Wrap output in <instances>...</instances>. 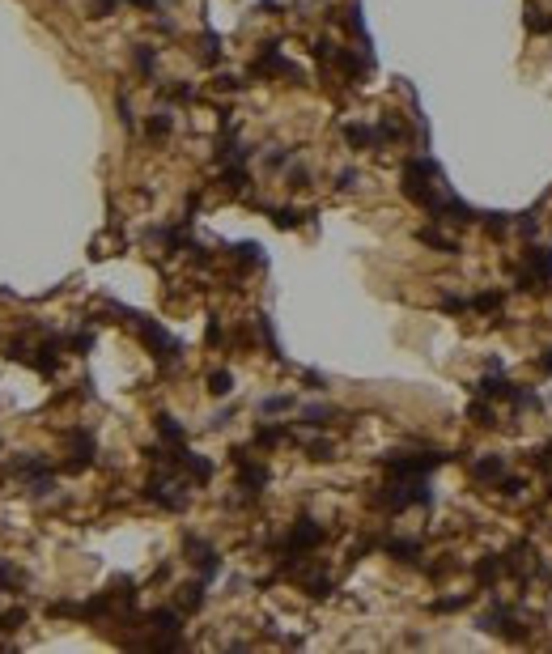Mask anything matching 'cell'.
Returning a JSON list of instances; mask_svg holds the SVG:
<instances>
[{
    "label": "cell",
    "mask_w": 552,
    "mask_h": 654,
    "mask_svg": "<svg viewBox=\"0 0 552 654\" xmlns=\"http://www.w3.org/2000/svg\"><path fill=\"white\" fill-rule=\"evenodd\" d=\"M170 128H174V115H170V111H153V115H149V123H145V136H149V140H166Z\"/></svg>",
    "instance_id": "obj_5"
},
{
    "label": "cell",
    "mask_w": 552,
    "mask_h": 654,
    "mask_svg": "<svg viewBox=\"0 0 552 654\" xmlns=\"http://www.w3.org/2000/svg\"><path fill=\"white\" fill-rule=\"evenodd\" d=\"M272 221L281 225V230H297V225H302V213L297 209H272Z\"/></svg>",
    "instance_id": "obj_11"
},
{
    "label": "cell",
    "mask_w": 552,
    "mask_h": 654,
    "mask_svg": "<svg viewBox=\"0 0 552 654\" xmlns=\"http://www.w3.org/2000/svg\"><path fill=\"white\" fill-rule=\"evenodd\" d=\"M238 467H242V485L255 493V489H264V481H268V472L259 467V463H246V455H238Z\"/></svg>",
    "instance_id": "obj_6"
},
{
    "label": "cell",
    "mask_w": 552,
    "mask_h": 654,
    "mask_svg": "<svg viewBox=\"0 0 552 654\" xmlns=\"http://www.w3.org/2000/svg\"><path fill=\"white\" fill-rule=\"evenodd\" d=\"M149 501H158V506H166V510H183L187 493H179V485H174L170 476H158V481H149Z\"/></svg>",
    "instance_id": "obj_1"
},
{
    "label": "cell",
    "mask_w": 552,
    "mask_h": 654,
    "mask_svg": "<svg viewBox=\"0 0 552 654\" xmlns=\"http://www.w3.org/2000/svg\"><path fill=\"white\" fill-rule=\"evenodd\" d=\"M353 183H357V170H344V174H340V187L348 191V187H353Z\"/></svg>",
    "instance_id": "obj_26"
},
{
    "label": "cell",
    "mask_w": 552,
    "mask_h": 654,
    "mask_svg": "<svg viewBox=\"0 0 552 654\" xmlns=\"http://www.w3.org/2000/svg\"><path fill=\"white\" fill-rule=\"evenodd\" d=\"M149 624H153L158 633H179V629H183L179 612H166V608H162V612H149Z\"/></svg>",
    "instance_id": "obj_8"
},
{
    "label": "cell",
    "mask_w": 552,
    "mask_h": 654,
    "mask_svg": "<svg viewBox=\"0 0 552 654\" xmlns=\"http://www.w3.org/2000/svg\"><path fill=\"white\" fill-rule=\"evenodd\" d=\"M158 434H162L170 446H183V430H179V421H174V416H166V412L158 416Z\"/></svg>",
    "instance_id": "obj_9"
},
{
    "label": "cell",
    "mask_w": 552,
    "mask_h": 654,
    "mask_svg": "<svg viewBox=\"0 0 552 654\" xmlns=\"http://www.w3.org/2000/svg\"><path fill=\"white\" fill-rule=\"evenodd\" d=\"M501 463L497 455H489V459H480V463H471V476H480V481H493V476H501Z\"/></svg>",
    "instance_id": "obj_10"
},
{
    "label": "cell",
    "mask_w": 552,
    "mask_h": 654,
    "mask_svg": "<svg viewBox=\"0 0 552 654\" xmlns=\"http://www.w3.org/2000/svg\"><path fill=\"white\" fill-rule=\"evenodd\" d=\"M119 9V0H89V17H107Z\"/></svg>",
    "instance_id": "obj_19"
},
{
    "label": "cell",
    "mask_w": 552,
    "mask_h": 654,
    "mask_svg": "<svg viewBox=\"0 0 552 654\" xmlns=\"http://www.w3.org/2000/svg\"><path fill=\"white\" fill-rule=\"evenodd\" d=\"M200 56H204V64H213V60L221 56V39H217V34H204V39H200Z\"/></svg>",
    "instance_id": "obj_15"
},
{
    "label": "cell",
    "mask_w": 552,
    "mask_h": 654,
    "mask_svg": "<svg viewBox=\"0 0 552 654\" xmlns=\"http://www.w3.org/2000/svg\"><path fill=\"white\" fill-rule=\"evenodd\" d=\"M281 438H285V430H276V425H268V430H259V434H255V442H259V446H272V442H281Z\"/></svg>",
    "instance_id": "obj_20"
},
{
    "label": "cell",
    "mask_w": 552,
    "mask_h": 654,
    "mask_svg": "<svg viewBox=\"0 0 552 654\" xmlns=\"http://www.w3.org/2000/svg\"><path fill=\"white\" fill-rule=\"evenodd\" d=\"M302 421H306V425H328V421H332V408H328V404H310V408L302 412Z\"/></svg>",
    "instance_id": "obj_14"
},
{
    "label": "cell",
    "mask_w": 552,
    "mask_h": 654,
    "mask_svg": "<svg viewBox=\"0 0 552 654\" xmlns=\"http://www.w3.org/2000/svg\"><path fill=\"white\" fill-rule=\"evenodd\" d=\"M128 5H136V9H158V0H128Z\"/></svg>",
    "instance_id": "obj_27"
},
{
    "label": "cell",
    "mask_w": 552,
    "mask_h": 654,
    "mask_svg": "<svg viewBox=\"0 0 552 654\" xmlns=\"http://www.w3.org/2000/svg\"><path fill=\"white\" fill-rule=\"evenodd\" d=\"M21 620H26V612H21V608H13V612H5V616H0V629H17Z\"/></svg>",
    "instance_id": "obj_22"
},
{
    "label": "cell",
    "mask_w": 552,
    "mask_h": 654,
    "mask_svg": "<svg viewBox=\"0 0 552 654\" xmlns=\"http://www.w3.org/2000/svg\"><path fill=\"white\" fill-rule=\"evenodd\" d=\"M209 391H213V395H230V391H234V379H230V370H217L213 379H209Z\"/></svg>",
    "instance_id": "obj_12"
},
{
    "label": "cell",
    "mask_w": 552,
    "mask_h": 654,
    "mask_svg": "<svg viewBox=\"0 0 552 654\" xmlns=\"http://www.w3.org/2000/svg\"><path fill=\"white\" fill-rule=\"evenodd\" d=\"M153 64H158V52H153V47H136V68H140V72H153Z\"/></svg>",
    "instance_id": "obj_17"
},
{
    "label": "cell",
    "mask_w": 552,
    "mask_h": 654,
    "mask_svg": "<svg viewBox=\"0 0 552 654\" xmlns=\"http://www.w3.org/2000/svg\"><path fill=\"white\" fill-rule=\"evenodd\" d=\"M238 260H251V264H259L264 255H259V246H255V242H242V246H238Z\"/></svg>",
    "instance_id": "obj_23"
},
{
    "label": "cell",
    "mask_w": 552,
    "mask_h": 654,
    "mask_svg": "<svg viewBox=\"0 0 552 654\" xmlns=\"http://www.w3.org/2000/svg\"><path fill=\"white\" fill-rule=\"evenodd\" d=\"M471 306H476V310H497V306H501V297H497V293H480V297L471 302Z\"/></svg>",
    "instance_id": "obj_21"
},
{
    "label": "cell",
    "mask_w": 552,
    "mask_h": 654,
    "mask_svg": "<svg viewBox=\"0 0 552 654\" xmlns=\"http://www.w3.org/2000/svg\"><path fill=\"white\" fill-rule=\"evenodd\" d=\"M421 242H429V246H438V251H446V255H450V251H455V238H442L438 230H421Z\"/></svg>",
    "instance_id": "obj_16"
},
{
    "label": "cell",
    "mask_w": 552,
    "mask_h": 654,
    "mask_svg": "<svg viewBox=\"0 0 552 654\" xmlns=\"http://www.w3.org/2000/svg\"><path fill=\"white\" fill-rule=\"evenodd\" d=\"M540 370H544V374H552V348H548V357H540Z\"/></svg>",
    "instance_id": "obj_28"
},
{
    "label": "cell",
    "mask_w": 552,
    "mask_h": 654,
    "mask_svg": "<svg viewBox=\"0 0 552 654\" xmlns=\"http://www.w3.org/2000/svg\"><path fill=\"white\" fill-rule=\"evenodd\" d=\"M438 463H442V455H395V459H387V472L391 476H425Z\"/></svg>",
    "instance_id": "obj_2"
},
{
    "label": "cell",
    "mask_w": 552,
    "mask_h": 654,
    "mask_svg": "<svg viewBox=\"0 0 552 654\" xmlns=\"http://www.w3.org/2000/svg\"><path fill=\"white\" fill-rule=\"evenodd\" d=\"M344 140L353 145V149H379V145H383V132H379V123H348V128H344Z\"/></svg>",
    "instance_id": "obj_4"
},
{
    "label": "cell",
    "mask_w": 552,
    "mask_h": 654,
    "mask_svg": "<svg viewBox=\"0 0 552 654\" xmlns=\"http://www.w3.org/2000/svg\"><path fill=\"white\" fill-rule=\"evenodd\" d=\"M200 603H204V582H191V587H183V608H187V612H195Z\"/></svg>",
    "instance_id": "obj_13"
},
{
    "label": "cell",
    "mask_w": 552,
    "mask_h": 654,
    "mask_svg": "<svg viewBox=\"0 0 552 654\" xmlns=\"http://www.w3.org/2000/svg\"><path fill=\"white\" fill-rule=\"evenodd\" d=\"M13 582H17V569L0 561V587H13Z\"/></svg>",
    "instance_id": "obj_24"
},
{
    "label": "cell",
    "mask_w": 552,
    "mask_h": 654,
    "mask_svg": "<svg viewBox=\"0 0 552 654\" xmlns=\"http://www.w3.org/2000/svg\"><path fill=\"white\" fill-rule=\"evenodd\" d=\"M319 540H323V527L315 518H302L293 527V536H289V557H302V552H310Z\"/></svg>",
    "instance_id": "obj_3"
},
{
    "label": "cell",
    "mask_w": 552,
    "mask_h": 654,
    "mask_svg": "<svg viewBox=\"0 0 552 654\" xmlns=\"http://www.w3.org/2000/svg\"><path fill=\"white\" fill-rule=\"evenodd\" d=\"M527 30H531V34H552V13L540 9V5H531V9H527Z\"/></svg>",
    "instance_id": "obj_7"
},
{
    "label": "cell",
    "mask_w": 552,
    "mask_h": 654,
    "mask_svg": "<svg viewBox=\"0 0 552 654\" xmlns=\"http://www.w3.org/2000/svg\"><path fill=\"white\" fill-rule=\"evenodd\" d=\"M119 119H123V128H132V107H128V98H119Z\"/></svg>",
    "instance_id": "obj_25"
},
{
    "label": "cell",
    "mask_w": 552,
    "mask_h": 654,
    "mask_svg": "<svg viewBox=\"0 0 552 654\" xmlns=\"http://www.w3.org/2000/svg\"><path fill=\"white\" fill-rule=\"evenodd\" d=\"M285 408H293V395H272V399H264V412H285Z\"/></svg>",
    "instance_id": "obj_18"
}]
</instances>
